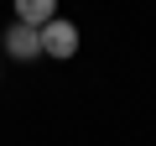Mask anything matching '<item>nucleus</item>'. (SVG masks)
Here are the masks:
<instances>
[{"label":"nucleus","instance_id":"obj_3","mask_svg":"<svg viewBox=\"0 0 156 146\" xmlns=\"http://www.w3.org/2000/svg\"><path fill=\"white\" fill-rule=\"evenodd\" d=\"M52 16H57V0H16V21H26V26H37V31H42Z\"/></svg>","mask_w":156,"mask_h":146},{"label":"nucleus","instance_id":"obj_2","mask_svg":"<svg viewBox=\"0 0 156 146\" xmlns=\"http://www.w3.org/2000/svg\"><path fill=\"white\" fill-rule=\"evenodd\" d=\"M5 52H11L16 63H31V57H42V31H37V26H26V21L5 26Z\"/></svg>","mask_w":156,"mask_h":146},{"label":"nucleus","instance_id":"obj_1","mask_svg":"<svg viewBox=\"0 0 156 146\" xmlns=\"http://www.w3.org/2000/svg\"><path fill=\"white\" fill-rule=\"evenodd\" d=\"M73 52H78V26L62 21V16H52L42 26V57H73Z\"/></svg>","mask_w":156,"mask_h":146}]
</instances>
